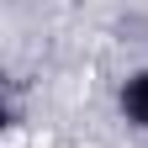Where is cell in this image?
Returning <instances> with one entry per match:
<instances>
[{
    "instance_id": "1",
    "label": "cell",
    "mask_w": 148,
    "mask_h": 148,
    "mask_svg": "<svg viewBox=\"0 0 148 148\" xmlns=\"http://www.w3.org/2000/svg\"><path fill=\"white\" fill-rule=\"evenodd\" d=\"M116 111H122V122L132 132H148V64H138L116 85Z\"/></svg>"
}]
</instances>
